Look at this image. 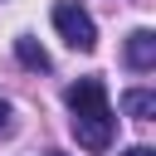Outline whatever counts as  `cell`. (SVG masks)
Segmentation results:
<instances>
[{
    "mask_svg": "<svg viewBox=\"0 0 156 156\" xmlns=\"http://www.w3.org/2000/svg\"><path fill=\"white\" fill-rule=\"evenodd\" d=\"M122 112L136 117V122H151V117H156V93H146V88H127V93H122Z\"/></svg>",
    "mask_w": 156,
    "mask_h": 156,
    "instance_id": "cell-4",
    "label": "cell"
},
{
    "mask_svg": "<svg viewBox=\"0 0 156 156\" xmlns=\"http://www.w3.org/2000/svg\"><path fill=\"white\" fill-rule=\"evenodd\" d=\"M127 63H132L136 73H146V68L156 63V34H151V29H132V34H127Z\"/></svg>",
    "mask_w": 156,
    "mask_h": 156,
    "instance_id": "cell-3",
    "label": "cell"
},
{
    "mask_svg": "<svg viewBox=\"0 0 156 156\" xmlns=\"http://www.w3.org/2000/svg\"><path fill=\"white\" fill-rule=\"evenodd\" d=\"M122 156H156V151H151V146H127Z\"/></svg>",
    "mask_w": 156,
    "mask_h": 156,
    "instance_id": "cell-7",
    "label": "cell"
},
{
    "mask_svg": "<svg viewBox=\"0 0 156 156\" xmlns=\"http://www.w3.org/2000/svg\"><path fill=\"white\" fill-rule=\"evenodd\" d=\"M5 127H10V102L0 98V132H5Z\"/></svg>",
    "mask_w": 156,
    "mask_h": 156,
    "instance_id": "cell-6",
    "label": "cell"
},
{
    "mask_svg": "<svg viewBox=\"0 0 156 156\" xmlns=\"http://www.w3.org/2000/svg\"><path fill=\"white\" fill-rule=\"evenodd\" d=\"M15 58H20L24 68H34V73H49V54H44L29 34H20V39H15Z\"/></svg>",
    "mask_w": 156,
    "mask_h": 156,
    "instance_id": "cell-5",
    "label": "cell"
},
{
    "mask_svg": "<svg viewBox=\"0 0 156 156\" xmlns=\"http://www.w3.org/2000/svg\"><path fill=\"white\" fill-rule=\"evenodd\" d=\"M68 112H73V136H78V146H88V151H107V146H112L117 117H112V102H107L102 78H78V83L68 88Z\"/></svg>",
    "mask_w": 156,
    "mask_h": 156,
    "instance_id": "cell-1",
    "label": "cell"
},
{
    "mask_svg": "<svg viewBox=\"0 0 156 156\" xmlns=\"http://www.w3.org/2000/svg\"><path fill=\"white\" fill-rule=\"evenodd\" d=\"M54 29H58L63 44L78 49V54H93V49H98V24H93V15H88L78 0H58V5H54Z\"/></svg>",
    "mask_w": 156,
    "mask_h": 156,
    "instance_id": "cell-2",
    "label": "cell"
}]
</instances>
